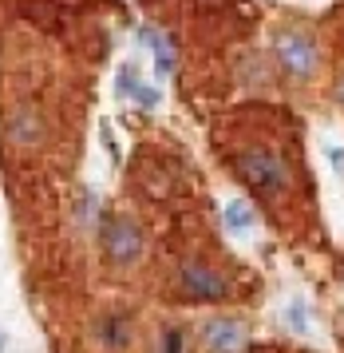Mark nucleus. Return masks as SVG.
I'll return each mask as SVG.
<instances>
[{"mask_svg":"<svg viewBox=\"0 0 344 353\" xmlns=\"http://www.w3.org/2000/svg\"><path fill=\"white\" fill-rule=\"evenodd\" d=\"M237 175L246 179V187L257 191L261 199H281L289 191V163L269 151V147H250L237 155Z\"/></svg>","mask_w":344,"mask_h":353,"instance_id":"obj_1","label":"nucleus"},{"mask_svg":"<svg viewBox=\"0 0 344 353\" xmlns=\"http://www.w3.org/2000/svg\"><path fill=\"white\" fill-rule=\"evenodd\" d=\"M99 242H103V254H107L115 266H135L142 258V234L127 214L103 219V223H99Z\"/></svg>","mask_w":344,"mask_h":353,"instance_id":"obj_2","label":"nucleus"},{"mask_svg":"<svg viewBox=\"0 0 344 353\" xmlns=\"http://www.w3.org/2000/svg\"><path fill=\"white\" fill-rule=\"evenodd\" d=\"M273 52H277V64H281L293 80H309L316 72V60H321L316 40L309 32H281L273 40Z\"/></svg>","mask_w":344,"mask_h":353,"instance_id":"obj_3","label":"nucleus"},{"mask_svg":"<svg viewBox=\"0 0 344 353\" xmlns=\"http://www.w3.org/2000/svg\"><path fill=\"white\" fill-rule=\"evenodd\" d=\"M178 290H182L186 298H194V302H218V298L230 294V282H226L218 270L202 266V262H186V266L178 270Z\"/></svg>","mask_w":344,"mask_h":353,"instance_id":"obj_4","label":"nucleus"},{"mask_svg":"<svg viewBox=\"0 0 344 353\" xmlns=\"http://www.w3.org/2000/svg\"><path fill=\"white\" fill-rule=\"evenodd\" d=\"M202 341L210 353H241V345H246V325L237 318H214V321H206Z\"/></svg>","mask_w":344,"mask_h":353,"instance_id":"obj_5","label":"nucleus"},{"mask_svg":"<svg viewBox=\"0 0 344 353\" xmlns=\"http://www.w3.org/2000/svg\"><path fill=\"white\" fill-rule=\"evenodd\" d=\"M4 139L12 147H36L44 139V123L32 108H12L8 119H4Z\"/></svg>","mask_w":344,"mask_h":353,"instance_id":"obj_6","label":"nucleus"},{"mask_svg":"<svg viewBox=\"0 0 344 353\" xmlns=\"http://www.w3.org/2000/svg\"><path fill=\"white\" fill-rule=\"evenodd\" d=\"M99 341L107 345V350H127L131 345V321L127 318H103L99 321Z\"/></svg>","mask_w":344,"mask_h":353,"instance_id":"obj_7","label":"nucleus"},{"mask_svg":"<svg viewBox=\"0 0 344 353\" xmlns=\"http://www.w3.org/2000/svg\"><path fill=\"white\" fill-rule=\"evenodd\" d=\"M155 353H190V334L182 325H162L158 330V341H155Z\"/></svg>","mask_w":344,"mask_h":353,"instance_id":"obj_8","label":"nucleus"},{"mask_svg":"<svg viewBox=\"0 0 344 353\" xmlns=\"http://www.w3.org/2000/svg\"><path fill=\"white\" fill-rule=\"evenodd\" d=\"M226 226H230V230H250L253 226V207L246 199H234V203L226 207Z\"/></svg>","mask_w":344,"mask_h":353,"instance_id":"obj_9","label":"nucleus"},{"mask_svg":"<svg viewBox=\"0 0 344 353\" xmlns=\"http://www.w3.org/2000/svg\"><path fill=\"white\" fill-rule=\"evenodd\" d=\"M147 44H151V48H155L158 72H162V76H166V72H171V64H174V56H171V48H166V40H162V36H158V32H147Z\"/></svg>","mask_w":344,"mask_h":353,"instance_id":"obj_10","label":"nucleus"},{"mask_svg":"<svg viewBox=\"0 0 344 353\" xmlns=\"http://www.w3.org/2000/svg\"><path fill=\"white\" fill-rule=\"evenodd\" d=\"M8 350V337H4V330H0V353Z\"/></svg>","mask_w":344,"mask_h":353,"instance_id":"obj_11","label":"nucleus"}]
</instances>
